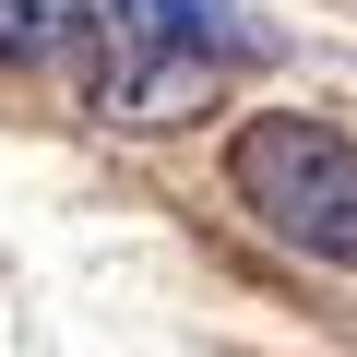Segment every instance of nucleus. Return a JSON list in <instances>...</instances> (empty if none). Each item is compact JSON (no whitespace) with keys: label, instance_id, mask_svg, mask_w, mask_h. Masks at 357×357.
<instances>
[{"label":"nucleus","instance_id":"nucleus-3","mask_svg":"<svg viewBox=\"0 0 357 357\" xmlns=\"http://www.w3.org/2000/svg\"><path fill=\"white\" fill-rule=\"evenodd\" d=\"M60 24H72V0H0V60H36Z\"/></svg>","mask_w":357,"mask_h":357},{"label":"nucleus","instance_id":"nucleus-2","mask_svg":"<svg viewBox=\"0 0 357 357\" xmlns=\"http://www.w3.org/2000/svg\"><path fill=\"white\" fill-rule=\"evenodd\" d=\"M238 191L274 238L321 250V262H357V143L321 131V119H250L238 131Z\"/></svg>","mask_w":357,"mask_h":357},{"label":"nucleus","instance_id":"nucleus-1","mask_svg":"<svg viewBox=\"0 0 357 357\" xmlns=\"http://www.w3.org/2000/svg\"><path fill=\"white\" fill-rule=\"evenodd\" d=\"M250 60H274V36L238 0H84V84L119 119H191Z\"/></svg>","mask_w":357,"mask_h":357}]
</instances>
